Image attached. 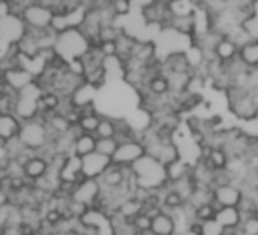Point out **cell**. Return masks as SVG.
<instances>
[{
    "label": "cell",
    "mask_w": 258,
    "mask_h": 235,
    "mask_svg": "<svg viewBox=\"0 0 258 235\" xmlns=\"http://www.w3.org/2000/svg\"><path fill=\"white\" fill-rule=\"evenodd\" d=\"M52 134L44 119H37L22 123L17 141L28 150L41 153L52 144Z\"/></svg>",
    "instance_id": "cell-4"
},
{
    "label": "cell",
    "mask_w": 258,
    "mask_h": 235,
    "mask_svg": "<svg viewBox=\"0 0 258 235\" xmlns=\"http://www.w3.org/2000/svg\"><path fill=\"white\" fill-rule=\"evenodd\" d=\"M96 146H97V137L93 134H79L75 138V144H73V155L84 158L90 153L96 152Z\"/></svg>",
    "instance_id": "cell-23"
},
{
    "label": "cell",
    "mask_w": 258,
    "mask_h": 235,
    "mask_svg": "<svg viewBox=\"0 0 258 235\" xmlns=\"http://www.w3.org/2000/svg\"><path fill=\"white\" fill-rule=\"evenodd\" d=\"M238 59L249 70H258V41H246L240 46Z\"/></svg>",
    "instance_id": "cell-22"
},
{
    "label": "cell",
    "mask_w": 258,
    "mask_h": 235,
    "mask_svg": "<svg viewBox=\"0 0 258 235\" xmlns=\"http://www.w3.org/2000/svg\"><path fill=\"white\" fill-rule=\"evenodd\" d=\"M28 34V28L17 14H8L0 17V40L10 46H17Z\"/></svg>",
    "instance_id": "cell-10"
},
{
    "label": "cell",
    "mask_w": 258,
    "mask_h": 235,
    "mask_svg": "<svg viewBox=\"0 0 258 235\" xmlns=\"http://www.w3.org/2000/svg\"><path fill=\"white\" fill-rule=\"evenodd\" d=\"M146 155V147L145 143L142 141V138H131L126 140L123 143L118 144L117 152L114 153L112 164L121 169H131L140 158H143Z\"/></svg>",
    "instance_id": "cell-8"
},
{
    "label": "cell",
    "mask_w": 258,
    "mask_h": 235,
    "mask_svg": "<svg viewBox=\"0 0 258 235\" xmlns=\"http://www.w3.org/2000/svg\"><path fill=\"white\" fill-rule=\"evenodd\" d=\"M56 13L52 8V2H29L22 13V19L28 31L46 32L52 29Z\"/></svg>",
    "instance_id": "cell-6"
},
{
    "label": "cell",
    "mask_w": 258,
    "mask_h": 235,
    "mask_svg": "<svg viewBox=\"0 0 258 235\" xmlns=\"http://www.w3.org/2000/svg\"><path fill=\"white\" fill-rule=\"evenodd\" d=\"M145 91H148L149 94H152L155 97L169 96V94H172L170 81H169V77L163 71H158V73H155V74H152L149 77V81L146 82Z\"/></svg>",
    "instance_id": "cell-20"
},
{
    "label": "cell",
    "mask_w": 258,
    "mask_h": 235,
    "mask_svg": "<svg viewBox=\"0 0 258 235\" xmlns=\"http://www.w3.org/2000/svg\"><path fill=\"white\" fill-rule=\"evenodd\" d=\"M216 212H217V206L213 202L198 206L195 208V223H204V221L213 220L216 217Z\"/></svg>",
    "instance_id": "cell-28"
},
{
    "label": "cell",
    "mask_w": 258,
    "mask_h": 235,
    "mask_svg": "<svg viewBox=\"0 0 258 235\" xmlns=\"http://www.w3.org/2000/svg\"><path fill=\"white\" fill-rule=\"evenodd\" d=\"M35 82H38L37 76L19 64H14V65L4 68L2 84L5 85L7 90H10L14 94H19L20 91L26 90L28 87L34 85Z\"/></svg>",
    "instance_id": "cell-9"
},
{
    "label": "cell",
    "mask_w": 258,
    "mask_h": 235,
    "mask_svg": "<svg viewBox=\"0 0 258 235\" xmlns=\"http://www.w3.org/2000/svg\"><path fill=\"white\" fill-rule=\"evenodd\" d=\"M50 167H52L50 160L37 153L28 161V164L23 169V173H25V178L31 184H35V182L44 179L50 173Z\"/></svg>",
    "instance_id": "cell-14"
},
{
    "label": "cell",
    "mask_w": 258,
    "mask_h": 235,
    "mask_svg": "<svg viewBox=\"0 0 258 235\" xmlns=\"http://www.w3.org/2000/svg\"><path fill=\"white\" fill-rule=\"evenodd\" d=\"M2 74H4V64L0 62V79H2Z\"/></svg>",
    "instance_id": "cell-34"
},
{
    "label": "cell",
    "mask_w": 258,
    "mask_h": 235,
    "mask_svg": "<svg viewBox=\"0 0 258 235\" xmlns=\"http://www.w3.org/2000/svg\"><path fill=\"white\" fill-rule=\"evenodd\" d=\"M22 122L14 115V112H0V143L10 144L17 140L20 134Z\"/></svg>",
    "instance_id": "cell-15"
},
{
    "label": "cell",
    "mask_w": 258,
    "mask_h": 235,
    "mask_svg": "<svg viewBox=\"0 0 258 235\" xmlns=\"http://www.w3.org/2000/svg\"><path fill=\"white\" fill-rule=\"evenodd\" d=\"M109 8L114 13V16L118 17H126L133 10V2L129 0H111L109 2Z\"/></svg>",
    "instance_id": "cell-29"
},
{
    "label": "cell",
    "mask_w": 258,
    "mask_h": 235,
    "mask_svg": "<svg viewBox=\"0 0 258 235\" xmlns=\"http://www.w3.org/2000/svg\"><path fill=\"white\" fill-rule=\"evenodd\" d=\"M253 122L258 125V109H256V114H255V119H253Z\"/></svg>",
    "instance_id": "cell-35"
},
{
    "label": "cell",
    "mask_w": 258,
    "mask_h": 235,
    "mask_svg": "<svg viewBox=\"0 0 258 235\" xmlns=\"http://www.w3.org/2000/svg\"><path fill=\"white\" fill-rule=\"evenodd\" d=\"M199 235H223V227L216 221V218L198 223Z\"/></svg>",
    "instance_id": "cell-31"
},
{
    "label": "cell",
    "mask_w": 258,
    "mask_h": 235,
    "mask_svg": "<svg viewBox=\"0 0 258 235\" xmlns=\"http://www.w3.org/2000/svg\"><path fill=\"white\" fill-rule=\"evenodd\" d=\"M93 47L94 44L81 28H70L56 34L53 52L62 62L69 64L76 59H84Z\"/></svg>",
    "instance_id": "cell-2"
},
{
    "label": "cell",
    "mask_w": 258,
    "mask_h": 235,
    "mask_svg": "<svg viewBox=\"0 0 258 235\" xmlns=\"http://www.w3.org/2000/svg\"><path fill=\"white\" fill-rule=\"evenodd\" d=\"M178 233V223L172 212L161 211L152 218L151 235H176Z\"/></svg>",
    "instance_id": "cell-16"
},
{
    "label": "cell",
    "mask_w": 258,
    "mask_h": 235,
    "mask_svg": "<svg viewBox=\"0 0 258 235\" xmlns=\"http://www.w3.org/2000/svg\"><path fill=\"white\" fill-rule=\"evenodd\" d=\"M0 235H5V233H4V230H0Z\"/></svg>",
    "instance_id": "cell-36"
},
{
    "label": "cell",
    "mask_w": 258,
    "mask_h": 235,
    "mask_svg": "<svg viewBox=\"0 0 258 235\" xmlns=\"http://www.w3.org/2000/svg\"><path fill=\"white\" fill-rule=\"evenodd\" d=\"M145 211V202H142L139 197H136L134 194L133 196H129V197H126L121 203H120V206H118V209H117V215H120L121 218H124V220H127V221H133L137 215H140L142 212Z\"/></svg>",
    "instance_id": "cell-21"
},
{
    "label": "cell",
    "mask_w": 258,
    "mask_h": 235,
    "mask_svg": "<svg viewBox=\"0 0 258 235\" xmlns=\"http://www.w3.org/2000/svg\"><path fill=\"white\" fill-rule=\"evenodd\" d=\"M240 31L247 41H258V19L253 16L243 19L240 23Z\"/></svg>",
    "instance_id": "cell-26"
},
{
    "label": "cell",
    "mask_w": 258,
    "mask_h": 235,
    "mask_svg": "<svg viewBox=\"0 0 258 235\" xmlns=\"http://www.w3.org/2000/svg\"><path fill=\"white\" fill-rule=\"evenodd\" d=\"M216 221L223 227V230L228 229H238L243 223V214L238 208H217L216 212Z\"/></svg>",
    "instance_id": "cell-19"
},
{
    "label": "cell",
    "mask_w": 258,
    "mask_h": 235,
    "mask_svg": "<svg viewBox=\"0 0 258 235\" xmlns=\"http://www.w3.org/2000/svg\"><path fill=\"white\" fill-rule=\"evenodd\" d=\"M169 10L172 17H193L198 14V2H190V0H173L169 2Z\"/></svg>",
    "instance_id": "cell-25"
},
{
    "label": "cell",
    "mask_w": 258,
    "mask_h": 235,
    "mask_svg": "<svg viewBox=\"0 0 258 235\" xmlns=\"http://www.w3.org/2000/svg\"><path fill=\"white\" fill-rule=\"evenodd\" d=\"M226 100L229 111L234 114L235 119L247 123L255 119L256 114V103L253 100L252 91L244 87H229L226 91Z\"/></svg>",
    "instance_id": "cell-5"
},
{
    "label": "cell",
    "mask_w": 258,
    "mask_h": 235,
    "mask_svg": "<svg viewBox=\"0 0 258 235\" xmlns=\"http://www.w3.org/2000/svg\"><path fill=\"white\" fill-rule=\"evenodd\" d=\"M43 94H44V88L38 82H35L34 85H31L26 90L16 94V99L13 103V112L22 123L41 119V115H43L41 97H43Z\"/></svg>",
    "instance_id": "cell-3"
},
{
    "label": "cell",
    "mask_w": 258,
    "mask_h": 235,
    "mask_svg": "<svg viewBox=\"0 0 258 235\" xmlns=\"http://www.w3.org/2000/svg\"><path fill=\"white\" fill-rule=\"evenodd\" d=\"M13 205V197L11 193L5 188L0 187V209H5Z\"/></svg>",
    "instance_id": "cell-32"
},
{
    "label": "cell",
    "mask_w": 258,
    "mask_h": 235,
    "mask_svg": "<svg viewBox=\"0 0 258 235\" xmlns=\"http://www.w3.org/2000/svg\"><path fill=\"white\" fill-rule=\"evenodd\" d=\"M244 199V190L240 184L213 187V203L217 208H238Z\"/></svg>",
    "instance_id": "cell-11"
},
{
    "label": "cell",
    "mask_w": 258,
    "mask_h": 235,
    "mask_svg": "<svg viewBox=\"0 0 258 235\" xmlns=\"http://www.w3.org/2000/svg\"><path fill=\"white\" fill-rule=\"evenodd\" d=\"M102 193H103V187L99 179H85L84 178L75 185L69 199L72 202H76L87 208H96L100 202Z\"/></svg>",
    "instance_id": "cell-7"
},
{
    "label": "cell",
    "mask_w": 258,
    "mask_h": 235,
    "mask_svg": "<svg viewBox=\"0 0 258 235\" xmlns=\"http://www.w3.org/2000/svg\"><path fill=\"white\" fill-rule=\"evenodd\" d=\"M252 16L258 19V0H252Z\"/></svg>",
    "instance_id": "cell-33"
},
{
    "label": "cell",
    "mask_w": 258,
    "mask_h": 235,
    "mask_svg": "<svg viewBox=\"0 0 258 235\" xmlns=\"http://www.w3.org/2000/svg\"><path fill=\"white\" fill-rule=\"evenodd\" d=\"M131 175L136 190L161 191L169 185L166 166L149 155H145L131 167Z\"/></svg>",
    "instance_id": "cell-1"
},
{
    "label": "cell",
    "mask_w": 258,
    "mask_h": 235,
    "mask_svg": "<svg viewBox=\"0 0 258 235\" xmlns=\"http://www.w3.org/2000/svg\"><path fill=\"white\" fill-rule=\"evenodd\" d=\"M238 50H240V44L234 38L225 37L219 43V46L216 47L214 58L220 64H228V62H232L238 58Z\"/></svg>",
    "instance_id": "cell-18"
},
{
    "label": "cell",
    "mask_w": 258,
    "mask_h": 235,
    "mask_svg": "<svg viewBox=\"0 0 258 235\" xmlns=\"http://www.w3.org/2000/svg\"><path fill=\"white\" fill-rule=\"evenodd\" d=\"M111 166H112V160L97 152L81 158L82 178L85 179H100Z\"/></svg>",
    "instance_id": "cell-13"
},
{
    "label": "cell",
    "mask_w": 258,
    "mask_h": 235,
    "mask_svg": "<svg viewBox=\"0 0 258 235\" xmlns=\"http://www.w3.org/2000/svg\"><path fill=\"white\" fill-rule=\"evenodd\" d=\"M82 178V167H81V158L76 155H70L66 158L61 170H59V182L76 185Z\"/></svg>",
    "instance_id": "cell-17"
},
{
    "label": "cell",
    "mask_w": 258,
    "mask_h": 235,
    "mask_svg": "<svg viewBox=\"0 0 258 235\" xmlns=\"http://www.w3.org/2000/svg\"><path fill=\"white\" fill-rule=\"evenodd\" d=\"M140 14L148 26L158 25L161 26V29L166 28L169 20L172 19L169 2H143V7L140 8Z\"/></svg>",
    "instance_id": "cell-12"
},
{
    "label": "cell",
    "mask_w": 258,
    "mask_h": 235,
    "mask_svg": "<svg viewBox=\"0 0 258 235\" xmlns=\"http://www.w3.org/2000/svg\"><path fill=\"white\" fill-rule=\"evenodd\" d=\"M118 140L117 138H97V146H96V152L103 155V156H108V158H112L114 153L117 152L118 149Z\"/></svg>",
    "instance_id": "cell-27"
},
{
    "label": "cell",
    "mask_w": 258,
    "mask_h": 235,
    "mask_svg": "<svg viewBox=\"0 0 258 235\" xmlns=\"http://www.w3.org/2000/svg\"><path fill=\"white\" fill-rule=\"evenodd\" d=\"M133 224H134V227L137 229V232H139L140 235L151 233V227H152V217H149L146 212H142L140 215H137V217L133 220Z\"/></svg>",
    "instance_id": "cell-30"
},
{
    "label": "cell",
    "mask_w": 258,
    "mask_h": 235,
    "mask_svg": "<svg viewBox=\"0 0 258 235\" xmlns=\"http://www.w3.org/2000/svg\"><path fill=\"white\" fill-rule=\"evenodd\" d=\"M120 129V119H114V117L102 115L99 128L96 131L97 138H117Z\"/></svg>",
    "instance_id": "cell-24"
}]
</instances>
